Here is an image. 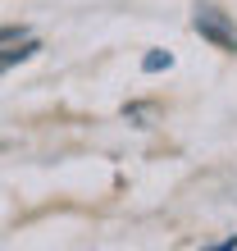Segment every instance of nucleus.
Here are the masks:
<instances>
[{
  "mask_svg": "<svg viewBox=\"0 0 237 251\" xmlns=\"http://www.w3.org/2000/svg\"><path fill=\"white\" fill-rule=\"evenodd\" d=\"M191 27L205 37V41H214V46H224V50H237V27L224 19L219 9H196V19H191Z\"/></svg>",
  "mask_w": 237,
  "mask_h": 251,
  "instance_id": "nucleus-1",
  "label": "nucleus"
},
{
  "mask_svg": "<svg viewBox=\"0 0 237 251\" xmlns=\"http://www.w3.org/2000/svg\"><path fill=\"white\" fill-rule=\"evenodd\" d=\"M37 50H41L37 41H27V37H19V41H14L9 50H0V73H5V69H14V64H23V60H32Z\"/></svg>",
  "mask_w": 237,
  "mask_h": 251,
  "instance_id": "nucleus-2",
  "label": "nucleus"
},
{
  "mask_svg": "<svg viewBox=\"0 0 237 251\" xmlns=\"http://www.w3.org/2000/svg\"><path fill=\"white\" fill-rule=\"evenodd\" d=\"M169 64H173V55H169V50H151V55L142 60L146 73H160V69H169Z\"/></svg>",
  "mask_w": 237,
  "mask_h": 251,
  "instance_id": "nucleus-3",
  "label": "nucleus"
},
{
  "mask_svg": "<svg viewBox=\"0 0 237 251\" xmlns=\"http://www.w3.org/2000/svg\"><path fill=\"white\" fill-rule=\"evenodd\" d=\"M19 37H27L23 27H0V41H19Z\"/></svg>",
  "mask_w": 237,
  "mask_h": 251,
  "instance_id": "nucleus-4",
  "label": "nucleus"
}]
</instances>
